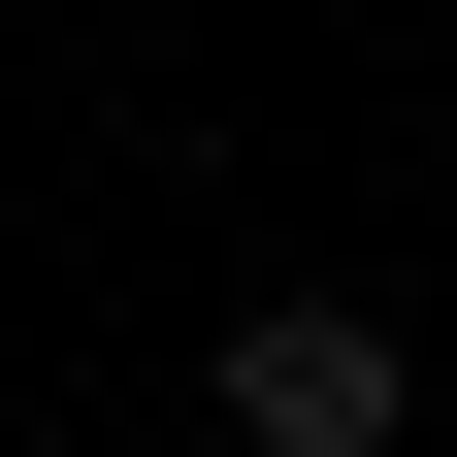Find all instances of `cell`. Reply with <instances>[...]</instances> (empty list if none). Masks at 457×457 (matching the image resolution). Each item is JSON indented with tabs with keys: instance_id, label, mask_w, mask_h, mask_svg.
Returning a JSON list of instances; mask_svg holds the SVG:
<instances>
[{
	"instance_id": "cell-1",
	"label": "cell",
	"mask_w": 457,
	"mask_h": 457,
	"mask_svg": "<svg viewBox=\"0 0 457 457\" xmlns=\"http://www.w3.org/2000/svg\"><path fill=\"white\" fill-rule=\"evenodd\" d=\"M228 425H262V457H392V327L360 295H262V327H228Z\"/></svg>"
}]
</instances>
